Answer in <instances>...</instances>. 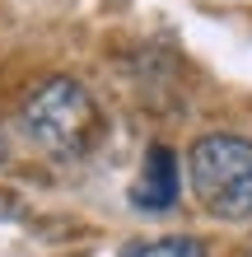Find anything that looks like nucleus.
I'll return each instance as SVG.
<instances>
[{"label":"nucleus","mask_w":252,"mask_h":257,"mask_svg":"<svg viewBox=\"0 0 252 257\" xmlns=\"http://www.w3.org/2000/svg\"><path fill=\"white\" fill-rule=\"evenodd\" d=\"M122 257H205L196 238H150V243H131Z\"/></svg>","instance_id":"obj_4"},{"label":"nucleus","mask_w":252,"mask_h":257,"mask_svg":"<svg viewBox=\"0 0 252 257\" xmlns=\"http://www.w3.org/2000/svg\"><path fill=\"white\" fill-rule=\"evenodd\" d=\"M5 155H10V145H5V131H0V164H5Z\"/></svg>","instance_id":"obj_5"},{"label":"nucleus","mask_w":252,"mask_h":257,"mask_svg":"<svg viewBox=\"0 0 252 257\" xmlns=\"http://www.w3.org/2000/svg\"><path fill=\"white\" fill-rule=\"evenodd\" d=\"M187 173L196 201L215 220H252V141L243 136H201L187 150Z\"/></svg>","instance_id":"obj_2"},{"label":"nucleus","mask_w":252,"mask_h":257,"mask_svg":"<svg viewBox=\"0 0 252 257\" xmlns=\"http://www.w3.org/2000/svg\"><path fill=\"white\" fill-rule=\"evenodd\" d=\"M247 257H252V252H247Z\"/></svg>","instance_id":"obj_6"},{"label":"nucleus","mask_w":252,"mask_h":257,"mask_svg":"<svg viewBox=\"0 0 252 257\" xmlns=\"http://www.w3.org/2000/svg\"><path fill=\"white\" fill-rule=\"evenodd\" d=\"M24 136L33 141L42 155L61 159V164H80L98 150L103 131H108V122H103V108L94 103V94L70 80V75H56V80H42L33 94L24 98Z\"/></svg>","instance_id":"obj_1"},{"label":"nucleus","mask_w":252,"mask_h":257,"mask_svg":"<svg viewBox=\"0 0 252 257\" xmlns=\"http://www.w3.org/2000/svg\"><path fill=\"white\" fill-rule=\"evenodd\" d=\"M131 201H136V210H168L177 201V155L168 145H154L145 155V173L131 187Z\"/></svg>","instance_id":"obj_3"}]
</instances>
